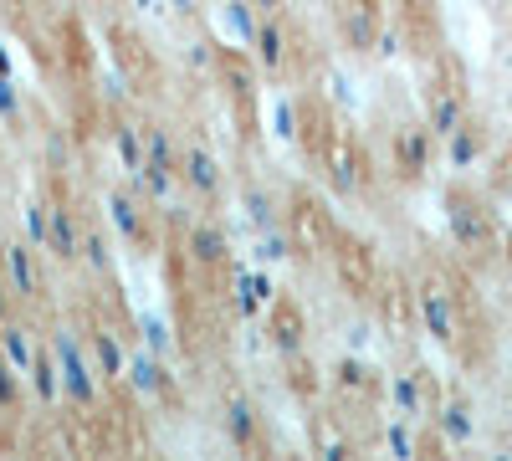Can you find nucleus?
Wrapping results in <instances>:
<instances>
[{"label": "nucleus", "instance_id": "obj_12", "mask_svg": "<svg viewBox=\"0 0 512 461\" xmlns=\"http://www.w3.org/2000/svg\"><path fill=\"white\" fill-rule=\"evenodd\" d=\"M185 257L195 267H226L231 262V231L221 221H210V216L190 221L185 226Z\"/></svg>", "mask_w": 512, "mask_h": 461}, {"label": "nucleus", "instance_id": "obj_44", "mask_svg": "<svg viewBox=\"0 0 512 461\" xmlns=\"http://www.w3.org/2000/svg\"><path fill=\"white\" fill-rule=\"evenodd\" d=\"M169 11L175 16H200V0H169Z\"/></svg>", "mask_w": 512, "mask_h": 461}, {"label": "nucleus", "instance_id": "obj_3", "mask_svg": "<svg viewBox=\"0 0 512 461\" xmlns=\"http://www.w3.org/2000/svg\"><path fill=\"white\" fill-rule=\"evenodd\" d=\"M446 231H451V241L461 246V251H492L497 246V226H492V211L477 200V195H461V190H451L446 195Z\"/></svg>", "mask_w": 512, "mask_h": 461}, {"label": "nucleus", "instance_id": "obj_8", "mask_svg": "<svg viewBox=\"0 0 512 461\" xmlns=\"http://www.w3.org/2000/svg\"><path fill=\"white\" fill-rule=\"evenodd\" d=\"M267 344H272V354H277L282 364L303 359V349H308V318H303V308L277 298V303H272V318H267Z\"/></svg>", "mask_w": 512, "mask_h": 461}, {"label": "nucleus", "instance_id": "obj_38", "mask_svg": "<svg viewBox=\"0 0 512 461\" xmlns=\"http://www.w3.org/2000/svg\"><path fill=\"white\" fill-rule=\"evenodd\" d=\"M359 185H364V175H354L349 159H338V164H333V190H338V195H359Z\"/></svg>", "mask_w": 512, "mask_h": 461}, {"label": "nucleus", "instance_id": "obj_10", "mask_svg": "<svg viewBox=\"0 0 512 461\" xmlns=\"http://www.w3.org/2000/svg\"><path fill=\"white\" fill-rule=\"evenodd\" d=\"M123 385L134 390L139 400H175V369H169V359H159L149 349H134Z\"/></svg>", "mask_w": 512, "mask_h": 461}, {"label": "nucleus", "instance_id": "obj_34", "mask_svg": "<svg viewBox=\"0 0 512 461\" xmlns=\"http://www.w3.org/2000/svg\"><path fill=\"white\" fill-rule=\"evenodd\" d=\"M415 421H405V415H400V421H390V426H384V451H390V456H420V441H415V431H410Z\"/></svg>", "mask_w": 512, "mask_h": 461}, {"label": "nucleus", "instance_id": "obj_28", "mask_svg": "<svg viewBox=\"0 0 512 461\" xmlns=\"http://www.w3.org/2000/svg\"><path fill=\"white\" fill-rule=\"evenodd\" d=\"M82 267H88L93 277H113V241L103 226H82Z\"/></svg>", "mask_w": 512, "mask_h": 461}, {"label": "nucleus", "instance_id": "obj_14", "mask_svg": "<svg viewBox=\"0 0 512 461\" xmlns=\"http://www.w3.org/2000/svg\"><path fill=\"white\" fill-rule=\"evenodd\" d=\"M436 441L441 446H472L477 441V410H472V400L451 395V400L436 405Z\"/></svg>", "mask_w": 512, "mask_h": 461}, {"label": "nucleus", "instance_id": "obj_39", "mask_svg": "<svg viewBox=\"0 0 512 461\" xmlns=\"http://www.w3.org/2000/svg\"><path fill=\"white\" fill-rule=\"evenodd\" d=\"M369 52H374V57H384V62H390V57H400V31H379Z\"/></svg>", "mask_w": 512, "mask_h": 461}, {"label": "nucleus", "instance_id": "obj_46", "mask_svg": "<svg viewBox=\"0 0 512 461\" xmlns=\"http://www.w3.org/2000/svg\"><path fill=\"white\" fill-rule=\"evenodd\" d=\"M0 72H16V67H11V52H6V47H0Z\"/></svg>", "mask_w": 512, "mask_h": 461}, {"label": "nucleus", "instance_id": "obj_45", "mask_svg": "<svg viewBox=\"0 0 512 461\" xmlns=\"http://www.w3.org/2000/svg\"><path fill=\"white\" fill-rule=\"evenodd\" d=\"M251 6L262 11V16H282V6H287V0H251Z\"/></svg>", "mask_w": 512, "mask_h": 461}, {"label": "nucleus", "instance_id": "obj_33", "mask_svg": "<svg viewBox=\"0 0 512 461\" xmlns=\"http://www.w3.org/2000/svg\"><path fill=\"white\" fill-rule=\"evenodd\" d=\"M98 93H103V103L128 108V103H134V82H128L123 67H103V72H98Z\"/></svg>", "mask_w": 512, "mask_h": 461}, {"label": "nucleus", "instance_id": "obj_16", "mask_svg": "<svg viewBox=\"0 0 512 461\" xmlns=\"http://www.w3.org/2000/svg\"><path fill=\"white\" fill-rule=\"evenodd\" d=\"M26 380H31V400H36L41 410H57V405H67L62 369H57V359H52V349H47V344L36 349V359H31V369H26Z\"/></svg>", "mask_w": 512, "mask_h": 461}, {"label": "nucleus", "instance_id": "obj_7", "mask_svg": "<svg viewBox=\"0 0 512 461\" xmlns=\"http://www.w3.org/2000/svg\"><path fill=\"white\" fill-rule=\"evenodd\" d=\"M415 313H420V328L431 333L436 344H456L461 313H456V298L446 292V282H425V287L415 292Z\"/></svg>", "mask_w": 512, "mask_h": 461}, {"label": "nucleus", "instance_id": "obj_2", "mask_svg": "<svg viewBox=\"0 0 512 461\" xmlns=\"http://www.w3.org/2000/svg\"><path fill=\"white\" fill-rule=\"evenodd\" d=\"M180 190L195 200V205H216L226 195V164L216 159V149L190 139L180 144Z\"/></svg>", "mask_w": 512, "mask_h": 461}, {"label": "nucleus", "instance_id": "obj_29", "mask_svg": "<svg viewBox=\"0 0 512 461\" xmlns=\"http://www.w3.org/2000/svg\"><path fill=\"white\" fill-rule=\"evenodd\" d=\"M139 344H144L149 354H159V359L175 354V328H169V318H159V313H139Z\"/></svg>", "mask_w": 512, "mask_h": 461}, {"label": "nucleus", "instance_id": "obj_32", "mask_svg": "<svg viewBox=\"0 0 512 461\" xmlns=\"http://www.w3.org/2000/svg\"><path fill=\"white\" fill-rule=\"evenodd\" d=\"M21 400H26V374L0 354V415H11V410H21Z\"/></svg>", "mask_w": 512, "mask_h": 461}, {"label": "nucleus", "instance_id": "obj_6", "mask_svg": "<svg viewBox=\"0 0 512 461\" xmlns=\"http://www.w3.org/2000/svg\"><path fill=\"white\" fill-rule=\"evenodd\" d=\"M103 211H108L118 241H128V246H144V241H149V200L128 185V180L103 195Z\"/></svg>", "mask_w": 512, "mask_h": 461}, {"label": "nucleus", "instance_id": "obj_43", "mask_svg": "<svg viewBox=\"0 0 512 461\" xmlns=\"http://www.w3.org/2000/svg\"><path fill=\"white\" fill-rule=\"evenodd\" d=\"M333 98H338V103H344V108L354 103V93H349V77H338V72H333Z\"/></svg>", "mask_w": 512, "mask_h": 461}, {"label": "nucleus", "instance_id": "obj_19", "mask_svg": "<svg viewBox=\"0 0 512 461\" xmlns=\"http://www.w3.org/2000/svg\"><path fill=\"white\" fill-rule=\"evenodd\" d=\"M441 154H446L451 170H472V164H482V154H487V134L466 118L451 139H441Z\"/></svg>", "mask_w": 512, "mask_h": 461}, {"label": "nucleus", "instance_id": "obj_37", "mask_svg": "<svg viewBox=\"0 0 512 461\" xmlns=\"http://www.w3.org/2000/svg\"><path fill=\"white\" fill-rule=\"evenodd\" d=\"M185 67H190V72H210V67H216V41L195 36L190 47H185Z\"/></svg>", "mask_w": 512, "mask_h": 461}, {"label": "nucleus", "instance_id": "obj_41", "mask_svg": "<svg viewBox=\"0 0 512 461\" xmlns=\"http://www.w3.org/2000/svg\"><path fill=\"white\" fill-rule=\"evenodd\" d=\"M16 318V292L6 287V277H0V328H6Z\"/></svg>", "mask_w": 512, "mask_h": 461}, {"label": "nucleus", "instance_id": "obj_4", "mask_svg": "<svg viewBox=\"0 0 512 461\" xmlns=\"http://www.w3.org/2000/svg\"><path fill=\"white\" fill-rule=\"evenodd\" d=\"M436 149L441 139L425 129V123H400L390 134V159H395V175L400 180H425L436 170Z\"/></svg>", "mask_w": 512, "mask_h": 461}, {"label": "nucleus", "instance_id": "obj_20", "mask_svg": "<svg viewBox=\"0 0 512 461\" xmlns=\"http://www.w3.org/2000/svg\"><path fill=\"white\" fill-rule=\"evenodd\" d=\"M216 26L236 41V47H251L256 26H262V11H256L251 0H221V6H216Z\"/></svg>", "mask_w": 512, "mask_h": 461}, {"label": "nucleus", "instance_id": "obj_31", "mask_svg": "<svg viewBox=\"0 0 512 461\" xmlns=\"http://www.w3.org/2000/svg\"><path fill=\"white\" fill-rule=\"evenodd\" d=\"M333 385L344 390V395H364V390H369V364H364V359L349 349L344 359L333 364Z\"/></svg>", "mask_w": 512, "mask_h": 461}, {"label": "nucleus", "instance_id": "obj_40", "mask_svg": "<svg viewBox=\"0 0 512 461\" xmlns=\"http://www.w3.org/2000/svg\"><path fill=\"white\" fill-rule=\"evenodd\" d=\"M369 339H374V328H369V323H349V328H344V344H349L354 354H359Z\"/></svg>", "mask_w": 512, "mask_h": 461}, {"label": "nucleus", "instance_id": "obj_48", "mask_svg": "<svg viewBox=\"0 0 512 461\" xmlns=\"http://www.w3.org/2000/svg\"><path fill=\"white\" fill-rule=\"evenodd\" d=\"M507 323H512V292H507Z\"/></svg>", "mask_w": 512, "mask_h": 461}, {"label": "nucleus", "instance_id": "obj_1", "mask_svg": "<svg viewBox=\"0 0 512 461\" xmlns=\"http://www.w3.org/2000/svg\"><path fill=\"white\" fill-rule=\"evenodd\" d=\"M47 349H52V359H57V369H62L67 405H72V410H88V415L103 410L108 385H103V374H98V364H93V354H88V339H82V328L57 323V328L47 333Z\"/></svg>", "mask_w": 512, "mask_h": 461}, {"label": "nucleus", "instance_id": "obj_42", "mask_svg": "<svg viewBox=\"0 0 512 461\" xmlns=\"http://www.w3.org/2000/svg\"><path fill=\"white\" fill-rule=\"evenodd\" d=\"M134 11H139V16H164L169 0H134Z\"/></svg>", "mask_w": 512, "mask_h": 461}, {"label": "nucleus", "instance_id": "obj_11", "mask_svg": "<svg viewBox=\"0 0 512 461\" xmlns=\"http://www.w3.org/2000/svg\"><path fill=\"white\" fill-rule=\"evenodd\" d=\"M82 339H88V354H93V364H98V374H103V385H123L128 359H134V349L123 344V333H118L113 323H93Z\"/></svg>", "mask_w": 512, "mask_h": 461}, {"label": "nucleus", "instance_id": "obj_25", "mask_svg": "<svg viewBox=\"0 0 512 461\" xmlns=\"http://www.w3.org/2000/svg\"><path fill=\"white\" fill-rule=\"evenodd\" d=\"M21 236L36 251H47V236H52V200L47 195H26L21 200Z\"/></svg>", "mask_w": 512, "mask_h": 461}, {"label": "nucleus", "instance_id": "obj_5", "mask_svg": "<svg viewBox=\"0 0 512 461\" xmlns=\"http://www.w3.org/2000/svg\"><path fill=\"white\" fill-rule=\"evenodd\" d=\"M0 277H6V287L16 292V303H36L41 292V262H36V246L26 236H11L0 241Z\"/></svg>", "mask_w": 512, "mask_h": 461}, {"label": "nucleus", "instance_id": "obj_35", "mask_svg": "<svg viewBox=\"0 0 512 461\" xmlns=\"http://www.w3.org/2000/svg\"><path fill=\"white\" fill-rule=\"evenodd\" d=\"M374 36H379V26H374L369 11H349V16H344V41H349L354 52H369Z\"/></svg>", "mask_w": 512, "mask_h": 461}, {"label": "nucleus", "instance_id": "obj_30", "mask_svg": "<svg viewBox=\"0 0 512 461\" xmlns=\"http://www.w3.org/2000/svg\"><path fill=\"white\" fill-rule=\"evenodd\" d=\"M41 170L47 175H67L72 170V134L67 129H47V139H41Z\"/></svg>", "mask_w": 512, "mask_h": 461}, {"label": "nucleus", "instance_id": "obj_24", "mask_svg": "<svg viewBox=\"0 0 512 461\" xmlns=\"http://www.w3.org/2000/svg\"><path fill=\"white\" fill-rule=\"evenodd\" d=\"M267 134L277 139V144H297L303 139V108H297V98H272V108H267Z\"/></svg>", "mask_w": 512, "mask_h": 461}, {"label": "nucleus", "instance_id": "obj_13", "mask_svg": "<svg viewBox=\"0 0 512 461\" xmlns=\"http://www.w3.org/2000/svg\"><path fill=\"white\" fill-rule=\"evenodd\" d=\"M82 226L88 221L77 216L72 200H52V236H47V257L52 262H62V267L82 262Z\"/></svg>", "mask_w": 512, "mask_h": 461}, {"label": "nucleus", "instance_id": "obj_27", "mask_svg": "<svg viewBox=\"0 0 512 461\" xmlns=\"http://www.w3.org/2000/svg\"><path fill=\"white\" fill-rule=\"evenodd\" d=\"M297 257V241L282 231V226H267V231H256V246H251V262H262V267H287Z\"/></svg>", "mask_w": 512, "mask_h": 461}, {"label": "nucleus", "instance_id": "obj_26", "mask_svg": "<svg viewBox=\"0 0 512 461\" xmlns=\"http://www.w3.org/2000/svg\"><path fill=\"white\" fill-rule=\"evenodd\" d=\"M36 349H41V344H36V333H31V323H21V318H11L6 328H0V354H6V359H11V364H16L21 374L31 369V359H36Z\"/></svg>", "mask_w": 512, "mask_h": 461}, {"label": "nucleus", "instance_id": "obj_47", "mask_svg": "<svg viewBox=\"0 0 512 461\" xmlns=\"http://www.w3.org/2000/svg\"><path fill=\"white\" fill-rule=\"evenodd\" d=\"M72 6H77V11H93V6H103V0H72Z\"/></svg>", "mask_w": 512, "mask_h": 461}, {"label": "nucleus", "instance_id": "obj_23", "mask_svg": "<svg viewBox=\"0 0 512 461\" xmlns=\"http://www.w3.org/2000/svg\"><path fill=\"white\" fill-rule=\"evenodd\" d=\"M113 154H118V170L123 175H139V164H144V123L118 118L113 123Z\"/></svg>", "mask_w": 512, "mask_h": 461}, {"label": "nucleus", "instance_id": "obj_15", "mask_svg": "<svg viewBox=\"0 0 512 461\" xmlns=\"http://www.w3.org/2000/svg\"><path fill=\"white\" fill-rule=\"evenodd\" d=\"M251 57H256V67L272 72V77L287 67V57H292V36H287L282 16H262V26H256V41H251Z\"/></svg>", "mask_w": 512, "mask_h": 461}, {"label": "nucleus", "instance_id": "obj_18", "mask_svg": "<svg viewBox=\"0 0 512 461\" xmlns=\"http://www.w3.org/2000/svg\"><path fill=\"white\" fill-rule=\"evenodd\" d=\"M461 123H466V98L456 88H436L431 98H425V129H431L436 139H451Z\"/></svg>", "mask_w": 512, "mask_h": 461}, {"label": "nucleus", "instance_id": "obj_22", "mask_svg": "<svg viewBox=\"0 0 512 461\" xmlns=\"http://www.w3.org/2000/svg\"><path fill=\"white\" fill-rule=\"evenodd\" d=\"M241 211H246V226H256V231H267V226H277V211H282V200H277V190L272 185H241Z\"/></svg>", "mask_w": 512, "mask_h": 461}, {"label": "nucleus", "instance_id": "obj_9", "mask_svg": "<svg viewBox=\"0 0 512 461\" xmlns=\"http://www.w3.org/2000/svg\"><path fill=\"white\" fill-rule=\"evenodd\" d=\"M221 431L236 451H262V441H267L262 436V410H256V400L241 395V390H231L221 400Z\"/></svg>", "mask_w": 512, "mask_h": 461}, {"label": "nucleus", "instance_id": "obj_21", "mask_svg": "<svg viewBox=\"0 0 512 461\" xmlns=\"http://www.w3.org/2000/svg\"><path fill=\"white\" fill-rule=\"evenodd\" d=\"M144 164L149 170H175L180 175V139H175L169 123H144Z\"/></svg>", "mask_w": 512, "mask_h": 461}, {"label": "nucleus", "instance_id": "obj_36", "mask_svg": "<svg viewBox=\"0 0 512 461\" xmlns=\"http://www.w3.org/2000/svg\"><path fill=\"white\" fill-rule=\"evenodd\" d=\"M21 113H26V98H21V88H16V72H0V123H21Z\"/></svg>", "mask_w": 512, "mask_h": 461}, {"label": "nucleus", "instance_id": "obj_17", "mask_svg": "<svg viewBox=\"0 0 512 461\" xmlns=\"http://www.w3.org/2000/svg\"><path fill=\"white\" fill-rule=\"evenodd\" d=\"M390 405L405 415V421H420L425 410H431V390H425V369H400V374H390Z\"/></svg>", "mask_w": 512, "mask_h": 461}]
</instances>
